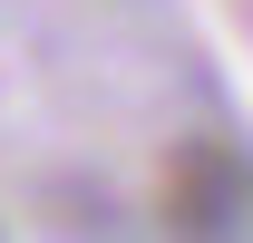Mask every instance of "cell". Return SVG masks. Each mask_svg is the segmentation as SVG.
Returning a JSON list of instances; mask_svg holds the SVG:
<instances>
[{
  "instance_id": "1",
  "label": "cell",
  "mask_w": 253,
  "mask_h": 243,
  "mask_svg": "<svg viewBox=\"0 0 253 243\" xmlns=\"http://www.w3.org/2000/svg\"><path fill=\"white\" fill-rule=\"evenodd\" d=\"M166 224L175 234H253V165L224 136H185L166 156Z\"/></svg>"
}]
</instances>
